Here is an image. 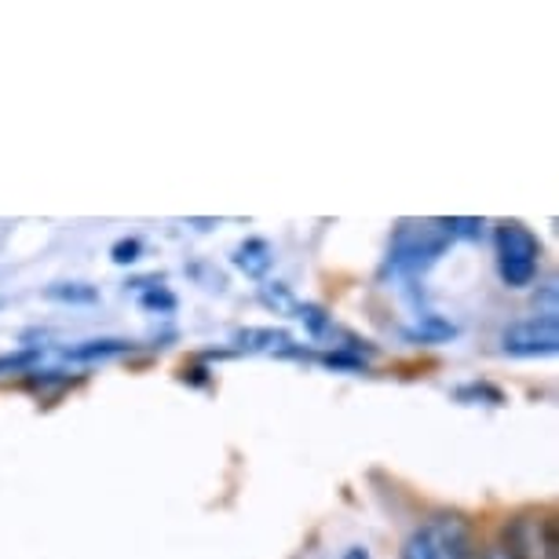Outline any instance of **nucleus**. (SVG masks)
<instances>
[{
	"label": "nucleus",
	"instance_id": "15",
	"mask_svg": "<svg viewBox=\"0 0 559 559\" xmlns=\"http://www.w3.org/2000/svg\"><path fill=\"white\" fill-rule=\"evenodd\" d=\"M143 257V241L140 238H121V241H114V249H110V260L114 263H135Z\"/></svg>",
	"mask_w": 559,
	"mask_h": 559
},
{
	"label": "nucleus",
	"instance_id": "9",
	"mask_svg": "<svg viewBox=\"0 0 559 559\" xmlns=\"http://www.w3.org/2000/svg\"><path fill=\"white\" fill-rule=\"evenodd\" d=\"M293 311H297V319L308 325L311 336H325L333 330V319L319 308V304H293Z\"/></svg>",
	"mask_w": 559,
	"mask_h": 559
},
{
	"label": "nucleus",
	"instance_id": "8",
	"mask_svg": "<svg viewBox=\"0 0 559 559\" xmlns=\"http://www.w3.org/2000/svg\"><path fill=\"white\" fill-rule=\"evenodd\" d=\"M45 297L56 304H99V289L88 282H56L45 289Z\"/></svg>",
	"mask_w": 559,
	"mask_h": 559
},
{
	"label": "nucleus",
	"instance_id": "19",
	"mask_svg": "<svg viewBox=\"0 0 559 559\" xmlns=\"http://www.w3.org/2000/svg\"><path fill=\"white\" fill-rule=\"evenodd\" d=\"M344 559H369V552H366V545H352L344 552Z\"/></svg>",
	"mask_w": 559,
	"mask_h": 559
},
{
	"label": "nucleus",
	"instance_id": "11",
	"mask_svg": "<svg viewBox=\"0 0 559 559\" xmlns=\"http://www.w3.org/2000/svg\"><path fill=\"white\" fill-rule=\"evenodd\" d=\"M453 333H457V330H453L450 322L436 319V314H425V319H420V325L409 336H414V341H450Z\"/></svg>",
	"mask_w": 559,
	"mask_h": 559
},
{
	"label": "nucleus",
	"instance_id": "3",
	"mask_svg": "<svg viewBox=\"0 0 559 559\" xmlns=\"http://www.w3.org/2000/svg\"><path fill=\"white\" fill-rule=\"evenodd\" d=\"M450 238L439 227H399V235L388 249V267L399 274H425L442 252Z\"/></svg>",
	"mask_w": 559,
	"mask_h": 559
},
{
	"label": "nucleus",
	"instance_id": "10",
	"mask_svg": "<svg viewBox=\"0 0 559 559\" xmlns=\"http://www.w3.org/2000/svg\"><path fill=\"white\" fill-rule=\"evenodd\" d=\"M235 341L241 347H249V352H257V347H278V344H293L289 341V333H282V330H241Z\"/></svg>",
	"mask_w": 559,
	"mask_h": 559
},
{
	"label": "nucleus",
	"instance_id": "1",
	"mask_svg": "<svg viewBox=\"0 0 559 559\" xmlns=\"http://www.w3.org/2000/svg\"><path fill=\"white\" fill-rule=\"evenodd\" d=\"M493 252H498V274L509 289L534 286L542 267V238L520 219H504L493 230Z\"/></svg>",
	"mask_w": 559,
	"mask_h": 559
},
{
	"label": "nucleus",
	"instance_id": "18",
	"mask_svg": "<svg viewBox=\"0 0 559 559\" xmlns=\"http://www.w3.org/2000/svg\"><path fill=\"white\" fill-rule=\"evenodd\" d=\"M479 559H515V556H512V548L504 545V542H493V545L483 548V556H479Z\"/></svg>",
	"mask_w": 559,
	"mask_h": 559
},
{
	"label": "nucleus",
	"instance_id": "4",
	"mask_svg": "<svg viewBox=\"0 0 559 559\" xmlns=\"http://www.w3.org/2000/svg\"><path fill=\"white\" fill-rule=\"evenodd\" d=\"M556 347H559L556 311L512 322L509 330L501 333V352L512 358H545V355H556Z\"/></svg>",
	"mask_w": 559,
	"mask_h": 559
},
{
	"label": "nucleus",
	"instance_id": "16",
	"mask_svg": "<svg viewBox=\"0 0 559 559\" xmlns=\"http://www.w3.org/2000/svg\"><path fill=\"white\" fill-rule=\"evenodd\" d=\"M260 300L267 304V308H293V297L282 282H267V286L260 289Z\"/></svg>",
	"mask_w": 559,
	"mask_h": 559
},
{
	"label": "nucleus",
	"instance_id": "2",
	"mask_svg": "<svg viewBox=\"0 0 559 559\" xmlns=\"http://www.w3.org/2000/svg\"><path fill=\"white\" fill-rule=\"evenodd\" d=\"M403 559H479V552L457 520H431L403 542Z\"/></svg>",
	"mask_w": 559,
	"mask_h": 559
},
{
	"label": "nucleus",
	"instance_id": "13",
	"mask_svg": "<svg viewBox=\"0 0 559 559\" xmlns=\"http://www.w3.org/2000/svg\"><path fill=\"white\" fill-rule=\"evenodd\" d=\"M140 308L143 311H157V314H173L176 311V297L165 286H151L140 297Z\"/></svg>",
	"mask_w": 559,
	"mask_h": 559
},
{
	"label": "nucleus",
	"instance_id": "7",
	"mask_svg": "<svg viewBox=\"0 0 559 559\" xmlns=\"http://www.w3.org/2000/svg\"><path fill=\"white\" fill-rule=\"evenodd\" d=\"M135 352L132 341H118V336H99V341H84L78 347H67V358L73 362H103V358H118Z\"/></svg>",
	"mask_w": 559,
	"mask_h": 559
},
{
	"label": "nucleus",
	"instance_id": "12",
	"mask_svg": "<svg viewBox=\"0 0 559 559\" xmlns=\"http://www.w3.org/2000/svg\"><path fill=\"white\" fill-rule=\"evenodd\" d=\"M40 362V347H26L15 355H0V377L4 373H29V366Z\"/></svg>",
	"mask_w": 559,
	"mask_h": 559
},
{
	"label": "nucleus",
	"instance_id": "6",
	"mask_svg": "<svg viewBox=\"0 0 559 559\" xmlns=\"http://www.w3.org/2000/svg\"><path fill=\"white\" fill-rule=\"evenodd\" d=\"M230 263H235L246 278H263V274L274 267V246L267 238H246L230 252Z\"/></svg>",
	"mask_w": 559,
	"mask_h": 559
},
{
	"label": "nucleus",
	"instance_id": "17",
	"mask_svg": "<svg viewBox=\"0 0 559 559\" xmlns=\"http://www.w3.org/2000/svg\"><path fill=\"white\" fill-rule=\"evenodd\" d=\"M483 395H487L493 406L504 403V395L498 392V388H490V384H472V388H461V392H457V399H483Z\"/></svg>",
	"mask_w": 559,
	"mask_h": 559
},
{
	"label": "nucleus",
	"instance_id": "5",
	"mask_svg": "<svg viewBox=\"0 0 559 559\" xmlns=\"http://www.w3.org/2000/svg\"><path fill=\"white\" fill-rule=\"evenodd\" d=\"M515 559H559L556 523L548 515H520L509 526V542Z\"/></svg>",
	"mask_w": 559,
	"mask_h": 559
},
{
	"label": "nucleus",
	"instance_id": "14",
	"mask_svg": "<svg viewBox=\"0 0 559 559\" xmlns=\"http://www.w3.org/2000/svg\"><path fill=\"white\" fill-rule=\"evenodd\" d=\"M439 230L447 238H479L483 235V219H439Z\"/></svg>",
	"mask_w": 559,
	"mask_h": 559
}]
</instances>
